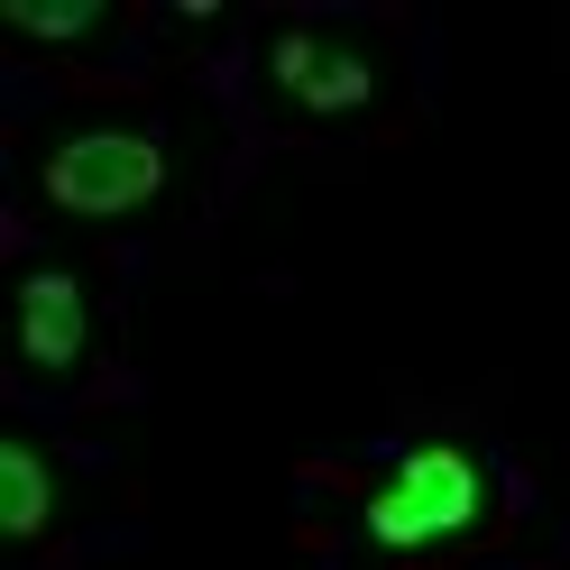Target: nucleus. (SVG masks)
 I'll list each match as a JSON object with an SVG mask.
<instances>
[{
  "mask_svg": "<svg viewBox=\"0 0 570 570\" xmlns=\"http://www.w3.org/2000/svg\"><path fill=\"white\" fill-rule=\"evenodd\" d=\"M488 515V470L460 442H423L405 451L396 470L368 488V543L377 552H423V543H451Z\"/></svg>",
  "mask_w": 570,
  "mask_h": 570,
  "instance_id": "f257e3e1",
  "label": "nucleus"
},
{
  "mask_svg": "<svg viewBox=\"0 0 570 570\" xmlns=\"http://www.w3.org/2000/svg\"><path fill=\"white\" fill-rule=\"evenodd\" d=\"M38 185H47L56 212H75V222H120V212L166 194V148L148 129H75L65 148H47Z\"/></svg>",
  "mask_w": 570,
  "mask_h": 570,
  "instance_id": "f03ea898",
  "label": "nucleus"
},
{
  "mask_svg": "<svg viewBox=\"0 0 570 570\" xmlns=\"http://www.w3.org/2000/svg\"><path fill=\"white\" fill-rule=\"evenodd\" d=\"M267 83L295 101V111H313V120H350V111H368V101H377V65L360 47H341V38L285 28V38L267 47Z\"/></svg>",
  "mask_w": 570,
  "mask_h": 570,
  "instance_id": "7ed1b4c3",
  "label": "nucleus"
},
{
  "mask_svg": "<svg viewBox=\"0 0 570 570\" xmlns=\"http://www.w3.org/2000/svg\"><path fill=\"white\" fill-rule=\"evenodd\" d=\"M83 341H92L83 285L65 276V267H28V276H19V360L47 368V377H65V368L83 360Z\"/></svg>",
  "mask_w": 570,
  "mask_h": 570,
  "instance_id": "20e7f679",
  "label": "nucleus"
},
{
  "mask_svg": "<svg viewBox=\"0 0 570 570\" xmlns=\"http://www.w3.org/2000/svg\"><path fill=\"white\" fill-rule=\"evenodd\" d=\"M47 515H56V479H47L38 442H0V533L10 543H38Z\"/></svg>",
  "mask_w": 570,
  "mask_h": 570,
  "instance_id": "39448f33",
  "label": "nucleus"
},
{
  "mask_svg": "<svg viewBox=\"0 0 570 570\" xmlns=\"http://www.w3.org/2000/svg\"><path fill=\"white\" fill-rule=\"evenodd\" d=\"M19 28V38H47V47H75V38H92L101 28V0H10L0 10Z\"/></svg>",
  "mask_w": 570,
  "mask_h": 570,
  "instance_id": "423d86ee",
  "label": "nucleus"
}]
</instances>
